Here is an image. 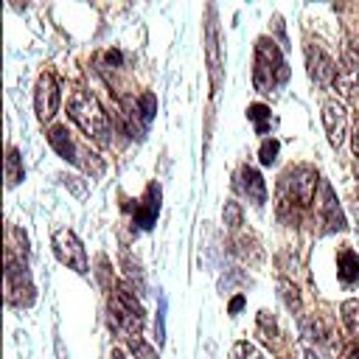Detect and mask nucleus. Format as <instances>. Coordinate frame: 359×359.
<instances>
[{
    "mask_svg": "<svg viewBox=\"0 0 359 359\" xmlns=\"http://www.w3.org/2000/svg\"><path fill=\"white\" fill-rule=\"evenodd\" d=\"M278 149H280V143H278L275 137H266V140L261 143V149H258V160H261L264 165H272V163L278 160Z\"/></svg>",
    "mask_w": 359,
    "mask_h": 359,
    "instance_id": "obj_23",
    "label": "nucleus"
},
{
    "mask_svg": "<svg viewBox=\"0 0 359 359\" xmlns=\"http://www.w3.org/2000/svg\"><path fill=\"white\" fill-rule=\"evenodd\" d=\"M53 252H56V258H59L65 266L76 269L79 275H87V272H90L87 252H84V247H81V241L76 238L73 230L62 227V230L53 233Z\"/></svg>",
    "mask_w": 359,
    "mask_h": 359,
    "instance_id": "obj_6",
    "label": "nucleus"
},
{
    "mask_svg": "<svg viewBox=\"0 0 359 359\" xmlns=\"http://www.w3.org/2000/svg\"><path fill=\"white\" fill-rule=\"evenodd\" d=\"M351 143H353V154L359 157V118L353 121V135H351Z\"/></svg>",
    "mask_w": 359,
    "mask_h": 359,
    "instance_id": "obj_29",
    "label": "nucleus"
},
{
    "mask_svg": "<svg viewBox=\"0 0 359 359\" xmlns=\"http://www.w3.org/2000/svg\"><path fill=\"white\" fill-rule=\"evenodd\" d=\"M339 311H342V323H345L348 334H351V337H359V300H356V297L345 300V303L339 306Z\"/></svg>",
    "mask_w": 359,
    "mask_h": 359,
    "instance_id": "obj_19",
    "label": "nucleus"
},
{
    "mask_svg": "<svg viewBox=\"0 0 359 359\" xmlns=\"http://www.w3.org/2000/svg\"><path fill=\"white\" fill-rule=\"evenodd\" d=\"M258 334L266 342H275L278 339V325H275V317L269 311H258Z\"/></svg>",
    "mask_w": 359,
    "mask_h": 359,
    "instance_id": "obj_21",
    "label": "nucleus"
},
{
    "mask_svg": "<svg viewBox=\"0 0 359 359\" xmlns=\"http://www.w3.org/2000/svg\"><path fill=\"white\" fill-rule=\"evenodd\" d=\"M233 359H264V356L258 353L255 345H250V342H236V345H233Z\"/></svg>",
    "mask_w": 359,
    "mask_h": 359,
    "instance_id": "obj_26",
    "label": "nucleus"
},
{
    "mask_svg": "<svg viewBox=\"0 0 359 359\" xmlns=\"http://www.w3.org/2000/svg\"><path fill=\"white\" fill-rule=\"evenodd\" d=\"M289 79V67H286V59L280 53V48L261 36L255 42V67H252V84L258 93H272L275 87L286 84Z\"/></svg>",
    "mask_w": 359,
    "mask_h": 359,
    "instance_id": "obj_2",
    "label": "nucleus"
},
{
    "mask_svg": "<svg viewBox=\"0 0 359 359\" xmlns=\"http://www.w3.org/2000/svg\"><path fill=\"white\" fill-rule=\"evenodd\" d=\"M135 112H140L143 123H149V121L157 115V95H154V93H143V95L135 101Z\"/></svg>",
    "mask_w": 359,
    "mask_h": 359,
    "instance_id": "obj_20",
    "label": "nucleus"
},
{
    "mask_svg": "<svg viewBox=\"0 0 359 359\" xmlns=\"http://www.w3.org/2000/svg\"><path fill=\"white\" fill-rule=\"evenodd\" d=\"M6 297H8L11 306H20V309L31 306L36 300V292H34L25 261H17L11 250L6 252Z\"/></svg>",
    "mask_w": 359,
    "mask_h": 359,
    "instance_id": "obj_5",
    "label": "nucleus"
},
{
    "mask_svg": "<svg viewBox=\"0 0 359 359\" xmlns=\"http://www.w3.org/2000/svg\"><path fill=\"white\" fill-rule=\"evenodd\" d=\"M323 123H325V132H328V140L339 149L342 140H345V132H348V109L342 101H325L323 104Z\"/></svg>",
    "mask_w": 359,
    "mask_h": 359,
    "instance_id": "obj_10",
    "label": "nucleus"
},
{
    "mask_svg": "<svg viewBox=\"0 0 359 359\" xmlns=\"http://www.w3.org/2000/svg\"><path fill=\"white\" fill-rule=\"evenodd\" d=\"M337 275L345 286H353L359 280V255L351 247H342L337 255Z\"/></svg>",
    "mask_w": 359,
    "mask_h": 359,
    "instance_id": "obj_16",
    "label": "nucleus"
},
{
    "mask_svg": "<svg viewBox=\"0 0 359 359\" xmlns=\"http://www.w3.org/2000/svg\"><path fill=\"white\" fill-rule=\"evenodd\" d=\"M163 320H165V297H160V311H157V342H163L165 337V328H163Z\"/></svg>",
    "mask_w": 359,
    "mask_h": 359,
    "instance_id": "obj_27",
    "label": "nucleus"
},
{
    "mask_svg": "<svg viewBox=\"0 0 359 359\" xmlns=\"http://www.w3.org/2000/svg\"><path fill=\"white\" fill-rule=\"evenodd\" d=\"M306 62H309V76H311V81L314 84H320V87H328V84H334L337 81V62L323 50V48H309L306 50Z\"/></svg>",
    "mask_w": 359,
    "mask_h": 359,
    "instance_id": "obj_8",
    "label": "nucleus"
},
{
    "mask_svg": "<svg viewBox=\"0 0 359 359\" xmlns=\"http://www.w3.org/2000/svg\"><path fill=\"white\" fill-rule=\"evenodd\" d=\"M34 107L39 121H50L59 109V84L53 79V73H42L36 79V90H34Z\"/></svg>",
    "mask_w": 359,
    "mask_h": 359,
    "instance_id": "obj_7",
    "label": "nucleus"
},
{
    "mask_svg": "<svg viewBox=\"0 0 359 359\" xmlns=\"http://www.w3.org/2000/svg\"><path fill=\"white\" fill-rule=\"evenodd\" d=\"M157 213H160V185L157 182H149L140 205L135 208V216H132V224H137L140 230H151L154 222H157Z\"/></svg>",
    "mask_w": 359,
    "mask_h": 359,
    "instance_id": "obj_12",
    "label": "nucleus"
},
{
    "mask_svg": "<svg viewBox=\"0 0 359 359\" xmlns=\"http://www.w3.org/2000/svg\"><path fill=\"white\" fill-rule=\"evenodd\" d=\"M244 303H247V297H244V294H236V297L230 300V306H227V311H230V314H238V311L244 309Z\"/></svg>",
    "mask_w": 359,
    "mask_h": 359,
    "instance_id": "obj_28",
    "label": "nucleus"
},
{
    "mask_svg": "<svg viewBox=\"0 0 359 359\" xmlns=\"http://www.w3.org/2000/svg\"><path fill=\"white\" fill-rule=\"evenodd\" d=\"M205 50H208V67H210V81L213 87L219 84V70H222V59H219V28H216V20L210 17L208 20V28H205Z\"/></svg>",
    "mask_w": 359,
    "mask_h": 359,
    "instance_id": "obj_15",
    "label": "nucleus"
},
{
    "mask_svg": "<svg viewBox=\"0 0 359 359\" xmlns=\"http://www.w3.org/2000/svg\"><path fill=\"white\" fill-rule=\"evenodd\" d=\"M20 180H22V157L14 146H8V151H6V185L14 188Z\"/></svg>",
    "mask_w": 359,
    "mask_h": 359,
    "instance_id": "obj_18",
    "label": "nucleus"
},
{
    "mask_svg": "<svg viewBox=\"0 0 359 359\" xmlns=\"http://www.w3.org/2000/svg\"><path fill=\"white\" fill-rule=\"evenodd\" d=\"M317 171L311 165H294L283 171L280 185H278V213L283 216L286 208H306L317 196Z\"/></svg>",
    "mask_w": 359,
    "mask_h": 359,
    "instance_id": "obj_3",
    "label": "nucleus"
},
{
    "mask_svg": "<svg viewBox=\"0 0 359 359\" xmlns=\"http://www.w3.org/2000/svg\"><path fill=\"white\" fill-rule=\"evenodd\" d=\"M67 109H70L73 123H79V129H81L87 137H93V140H98V143H109L112 126H109V118H107L104 107L98 104V98H95L93 93H87V90H73Z\"/></svg>",
    "mask_w": 359,
    "mask_h": 359,
    "instance_id": "obj_1",
    "label": "nucleus"
},
{
    "mask_svg": "<svg viewBox=\"0 0 359 359\" xmlns=\"http://www.w3.org/2000/svg\"><path fill=\"white\" fill-rule=\"evenodd\" d=\"M143 323H146L143 306L135 300V294L126 286H118L109 297V328L121 337H135L137 339Z\"/></svg>",
    "mask_w": 359,
    "mask_h": 359,
    "instance_id": "obj_4",
    "label": "nucleus"
},
{
    "mask_svg": "<svg viewBox=\"0 0 359 359\" xmlns=\"http://www.w3.org/2000/svg\"><path fill=\"white\" fill-rule=\"evenodd\" d=\"M306 359H320V356H317V353H314L311 348H306Z\"/></svg>",
    "mask_w": 359,
    "mask_h": 359,
    "instance_id": "obj_32",
    "label": "nucleus"
},
{
    "mask_svg": "<svg viewBox=\"0 0 359 359\" xmlns=\"http://www.w3.org/2000/svg\"><path fill=\"white\" fill-rule=\"evenodd\" d=\"M129 348H132L135 359H157V351H154L149 342H143V339H132Z\"/></svg>",
    "mask_w": 359,
    "mask_h": 359,
    "instance_id": "obj_25",
    "label": "nucleus"
},
{
    "mask_svg": "<svg viewBox=\"0 0 359 359\" xmlns=\"http://www.w3.org/2000/svg\"><path fill=\"white\" fill-rule=\"evenodd\" d=\"M236 188H238L255 208H261V205L266 202V182H264V177H261L252 165H241V168H238V174H236Z\"/></svg>",
    "mask_w": 359,
    "mask_h": 359,
    "instance_id": "obj_11",
    "label": "nucleus"
},
{
    "mask_svg": "<svg viewBox=\"0 0 359 359\" xmlns=\"http://www.w3.org/2000/svg\"><path fill=\"white\" fill-rule=\"evenodd\" d=\"M314 202H317L320 219H323V224H325L328 230H342V227H345L342 210H339V205H337L334 191H331V185H328V182H323V188H320V199H314Z\"/></svg>",
    "mask_w": 359,
    "mask_h": 359,
    "instance_id": "obj_13",
    "label": "nucleus"
},
{
    "mask_svg": "<svg viewBox=\"0 0 359 359\" xmlns=\"http://www.w3.org/2000/svg\"><path fill=\"white\" fill-rule=\"evenodd\" d=\"M286 359H289V356H286Z\"/></svg>",
    "mask_w": 359,
    "mask_h": 359,
    "instance_id": "obj_33",
    "label": "nucleus"
},
{
    "mask_svg": "<svg viewBox=\"0 0 359 359\" xmlns=\"http://www.w3.org/2000/svg\"><path fill=\"white\" fill-rule=\"evenodd\" d=\"M224 224L230 227V230H236V227H241V205L238 202H224Z\"/></svg>",
    "mask_w": 359,
    "mask_h": 359,
    "instance_id": "obj_24",
    "label": "nucleus"
},
{
    "mask_svg": "<svg viewBox=\"0 0 359 359\" xmlns=\"http://www.w3.org/2000/svg\"><path fill=\"white\" fill-rule=\"evenodd\" d=\"M48 143H50V149H53L62 160H67V163H81V160H79V149H76V143H73L67 126H50V129H48Z\"/></svg>",
    "mask_w": 359,
    "mask_h": 359,
    "instance_id": "obj_14",
    "label": "nucleus"
},
{
    "mask_svg": "<svg viewBox=\"0 0 359 359\" xmlns=\"http://www.w3.org/2000/svg\"><path fill=\"white\" fill-rule=\"evenodd\" d=\"M334 87L342 95H356L359 93V53L351 45H345V50H342V65L337 70Z\"/></svg>",
    "mask_w": 359,
    "mask_h": 359,
    "instance_id": "obj_9",
    "label": "nucleus"
},
{
    "mask_svg": "<svg viewBox=\"0 0 359 359\" xmlns=\"http://www.w3.org/2000/svg\"><path fill=\"white\" fill-rule=\"evenodd\" d=\"M247 118L252 121V126H255L258 135H266L269 126H272V115H269V107L266 104H250L247 107Z\"/></svg>",
    "mask_w": 359,
    "mask_h": 359,
    "instance_id": "obj_17",
    "label": "nucleus"
},
{
    "mask_svg": "<svg viewBox=\"0 0 359 359\" xmlns=\"http://www.w3.org/2000/svg\"><path fill=\"white\" fill-rule=\"evenodd\" d=\"M109 359H126V356H123V353H121V351H118V348H115V351H112V353H109Z\"/></svg>",
    "mask_w": 359,
    "mask_h": 359,
    "instance_id": "obj_31",
    "label": "nucleus"
},
{
    "mask_svg": "<svg viewBox=\"0 0 359 359\" xmlns=\"http://www.w3.org/2000/svg\"><path fill=\"white\" fill-rule=\"evenodd\" d=\"M345 359H359V342H353V345L345 351Z\"/></svg>",
    "mask_w": 359,
    "mask_h": 359,
    "instance_id": "obj_30",
    "label": "nucleus"
},
{
    "mask_svg": "<svg viewBox=\"0 0 359 359\" xmlns=\"http://www.w3.org/2000/svg\"><path fill=\"white\" fill-rule=\"evenodd\" d=\"M278 289H280V297H283L286 309L300 311V292H297V286H294V283H289V280H280V283H278Z\"/></svg>",
    "mask_w": 359,
    "mask_h": 359,
    "instance_id": "obj_22",
    "label": "nucleus"
}]
</instances>
